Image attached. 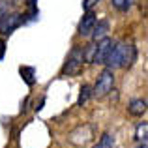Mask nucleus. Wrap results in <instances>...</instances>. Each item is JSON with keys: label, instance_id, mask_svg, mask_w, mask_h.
<instances>
[{"label": "nucleus", "instance_id": "nucleus-1", "mask_svg": "<svg viewBox=\"0 0 148 148\" xmlns=\"http://www.w3.org/2000/svg\"><path fill=\"white\" fill-rule=\"evenodd\" d=\"M137 58V51L131 43H112V49L109 53L105 64L109 66V69H116V68H130Z\"/></svg>", "mask_w": 148, "mask_h": 148}, {"label": "nucleus", "instance_id": "nucleus-2", "mask_svg": "<svg viewBox=\"0 0 148 148\" xmlns=\"http://www.w3.org/2000/svg\"><path fill=\"white\" fill-rule=\"evenodd\" d=\"M83 64H84V56H83V49L81 47H73L71 53L68 54V60H66L64 68H62V73L68 77L79 75L83 71Z\"/></svg>", "mask_w": 148, "mask_h": 148}, {"label": "nucleus", "instance_id": "nucleus-3", "mask_svg": "<svg viewBox=\"0 0 148 148\" xmlns=\"http://www.w3.org/2000/svg\"><path fill=\"white\" fill-rule=\"evenodd\" d=\"M112 86H114V73H112V69L107 68L99 73L98 81H96V86H94V90H92V96L103 98V96H107L109 92L112 90Z\"/></svg>", "mask_w": 148, "mask_h": 148}, {"label": "nucleus", "instance_id": "nucleus-4", "mask_svg": "<svg viewBox=\"0 0 148 148\" xmlns=\"http://www.w3.org/2000/svg\"><path fill=\"white\" fill-rule=\"evenodd\" d=\"M111 49H112V40L111 38H101L98 43H96L92 62H94V64H105V60H107Z\"/></svg>", "mask_w": 148, "mask_h": 148}, {"label": "nucleus", "instance_id": "nucleus-5", "mask_svg": "<svg viewBox=\"0 0 148 148\" xmlns=\"http://www.w3.org/2000/svg\"><path fill=\"white\" fill-rule=\"evenodd\" d=\"M23 25V17L19 13H4L2 17H0V32L2 34H11L17 26H21Z\"/></svg>", "mask_w": 148, "mask_h": 148}, {"label": "nucleus", "instance_id": "nucleus-6", "mask_svg": "<svg viewBox=\"0 0 148 148\" xmlns=\"http://www.w3.org/2000/svg\"><path fill=\"white\" fill-rule=\"evenodd\" d=\"M96 21H98V19H96V13L92 10H88L86 13L83 15L81 23H79V34H81V36H90L92 30H94Z\"/></svg>", "mask_w": 148, "mask_h": 148}, {"label": "nucleus", "instance_id": "nucleus-7", "mask_svg": "<svg viewBox=\"0 0 148 148\" xmlns=\"http://www.w3.org/2000/svg\"><path fill=\"white\" fill-rule=\"evenodd\" d=\"M127 111H130V114L133 116H143L146 112V99H133L130 101V105H127Z\"/></svg>", "mask_w": 148, "mask_h": 148}, {"label": "nucleus", "instance_id": "nucleus-8", "mask_svg": "<svg viewBox=\"0 0 148 148\" xmlns=\"http://www.w3.org/2000/svg\"><path fill=\"white\" fill-rule=\"evenodd\" d=\"M107 30H109V23L107 21H101V23L96 21L94 30H92V38H94V41H99L101 38H107Z\"/></svg>", "mask_w": 148, "mask_h": 148}, {"label": "nucleus", "instance_id": "nucleus-9", "mask_svg": "<svg viewBox=\"0 0 148 148\" xmlns=\"http://www.w3.org/2000/svg\"><path fill=\"white\" fill-rule=\"evenodd\" d=\"M19 71H21L23 81H25L28 86H32V84L36 83V79H34V68H28V66H21V68H19Z\"/></svg>", "mask_w": 148, "mask_h": 148}, {"label": "nucleus", "instance_id": "nucleus-10", "mask_svg": "<svg viewBox=\"0 0 148 148\" xmlns=\"http://www.w3.org/2000/svg\"><path fill=\"white\" fill-rule=\"evenodd\" d=\"M90 96H92V86H90V84H83V86H81L79 99H77V105H83V103H86Z\"/></svg>", "mask_w": 148, "mask_h": 148}, {"label": "nucleus", "instance_id": "nucleus-11", "mask_svg": "<svg viewBox=\"0 0 148 148\" xmlns=\"http://www.w3.org/2000/svg\"><path fill=\"white\" fill-rule=\"evenodd\" d=\"M146 135H148V124L143 122L137 126V131H135V139L139 143H146Z\"/></svg>", "mask_w": 148, "mask_h": 148}, {"label": "nucleus", "instance_id": "nucleus-12", "mask_svg": "<svg viewBox=\"0 0 148 148\" xmlns=\"http://www.w3.org/2000/svg\"><path fill=\"white\" fill-rule=\"evenodd\" d=\"M112 145H114V139H112V135L103 133V135H101V139H99V143H98L94 148H112Z\"/></svg>", "mask_w": 148, "mask_h": 148}, {"label": "nucleus", "instance_id": "nucleus-13", "mask_svg": "<svg viewBox=\"0 0 148 148\" xmlns=\"http://www.w3.org/2000/svg\"><path fill=\"white\" fill-rule=\"evenodd\" d=\"M133 4V0H112V6L116 8L118 11H127Z\"/></svg>", "mask_w": 148, "mask_h": 148}, {"label": "nucleus", "instance_id": "nucleus-14", "mask_svg": "<svg viewBox=\"0 0 148 148\" xmlns=\"http://www.w3.org/2000/svg\"><path fill=\"white\" fill-rule=\"evenodd\" d=\"M98 2H99V0H84V2H83V8L88 11V10H92V8H94Z\"/></svg>", "mask_w": 148, "mask_h": 148}, {"label": "nucleus", "instance_id": "nucleus-15", "mask_svg": "<svg viewBox=\"0 0 148 148\" xmlns=\"http://www.w3.org/2000/svg\"><path fill=\"white\" fill-rule=\"evenodd\" d=\"M4 53H6V41L0 40V60L4 58Z\"/></svg>", "mask_w": 148, "mask_h": 148}, {"label": "nucleus", "instance_id": "nucleus-16", "mask_svg": "<svg viewBox=\"0 0 148 148\" xmlns=\"http://www.w3.org/2000/svg\"><path fill=\"white\" fill-rule=\"evenodd\" d=\"M137 148H148V146H146V143H141V145H139Z\"/></svg>", "mask_w": 148, "mask_h": 148}]
</instances>
